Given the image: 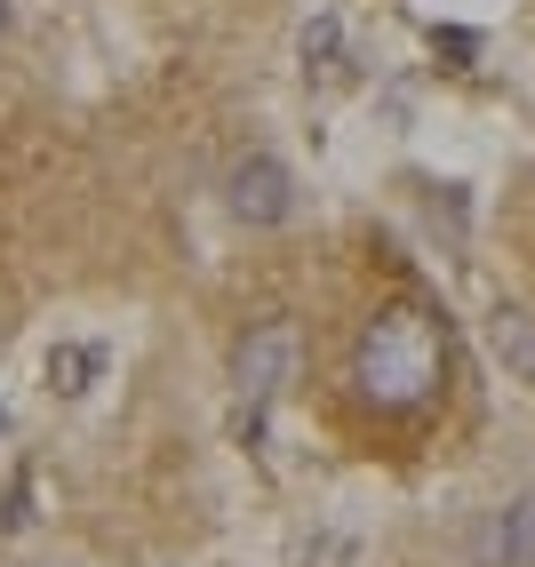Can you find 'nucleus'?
I'll return each instance as SVG.
<instances>
[{
    "label": "nucleus",
    "instance_id": "obj_1",
    "mask_svg": "<svg viewBox=\"0 0 535 567\" xmlns=\"http://www.w3.org/2000/svg\"><path fill=\"white\" fill-rule=\"evenodd\" d=\"M352 375H360V392L375 408H424L432 384H440V336H432V320L424 312H375L368 336H360Z\"/></svg>",
    "mask_w": 535,
    "mask_h": 567
},
{
    "label": "nucleus",
    "instance_id": "obj_2",
    "mask_svg": "<svg viewBox=\"0 0 535 567\" xmlns=\"http://www.w3.org/2000/svg\"><path fill=\"white\" fill-rule=\"evenodd\" d=\"M288 375H296V328H288V320H256V328L240 336V352H233V384H240V400H248V408L272 400Z\"/></svg>",
    "mask_w": 535,
    "mask_h": 567
},
{
    "label": "nucleus",
    "instance_id": "obj_3",
    "mask_svg": "<svg viewBox=\"0 0 535 567\" xmlns=\"http://www.w3.org/2000/svg\"><path fill=\"white\" fill-rule=\"evenodd\" d=\"M224 208L264 233V224H280V216L296 208V176H288L272 153H248V161H233V176H224Z\"/></svg>",
    "mask_w": 535,
    "mask_h": 567
},
{
    "label": "nucleus",
    "instance_id": "obj_4",
    "mask_svg": "<svg viewBox=\"0 0 535 567\" xmlns=\"http://www.w3.org/2000/svg\"><path fill=\"white\" fill-rule=\"evenodd\" d=\"M472 567H535V487H519L472 527Z\"/></svg>",
    "mask_w": 535,
    "mask_h": 567
},
{
    "label": "nucleus",
    "instance_id": "obj_5",
    "mask_svg": "<svg viewBox=\"0 0 535 567\" xmlns=\"http://www.w3.org/2000/svg\"><path fill=\"white\" fill-rule=\"evenodd\" d=\"M89 375H96V352H81V344L49 352V384H56V392H89Z\"/></svg>",
    "mask_w": 535,
    "mask_h": 567
},
{
    "label": "nucleus",
    "instance_id": "obj_6",
    "mask_svg": "<svg viewBox=\"0 0 535 567\" xmlns=\"http://www.w3.org/2000/svg\"><path fill=\"white\" fill-rule=\"evenodd\" d=\"M432 49H440V56H455V64H472V56H480V32H464V24H440V32H432Z\"/></svg>",
    "mask_w": 535,
    "mask_h": 567
},
{
    "label": "nucleus",
    "instance_id": "obj_7",
    "mask_svg": "<svg viewBox=\"0 0 535 567\" xmlns=\"http://www.w3.org/2000/svg\"><path fill=\"white\" fill-rule=\"evenodd\" d=\"M336 56V17H320L312 32H303V64H328Z\"/></svg>",
    "mask_w": 535,
    "mask_h": 567
},
{
    "label": "nucleus",
    "instance_id": "obj_8",
    "mask_svg": "<svg viewBox=\"0 0 535 567\" xmlns=\"http://www.w3.org/2000/svg\"><path fill=\"white\" fill-rule=\"evenodd\" d=\"M0 32H9V0H0Z\"/></svg>",
    "mask_w": 535,
    "mask_h": 567
}]
</instances>
